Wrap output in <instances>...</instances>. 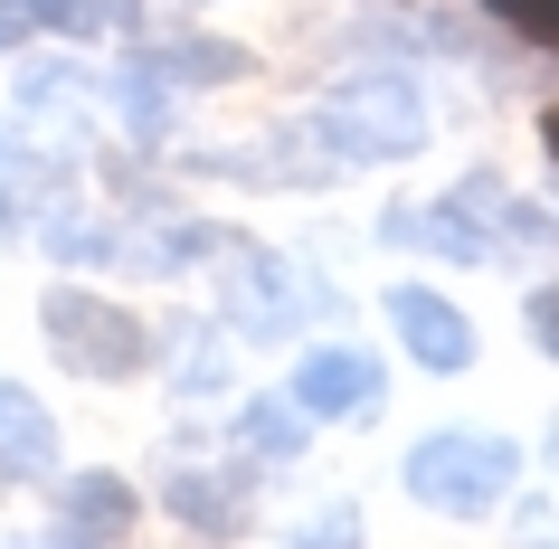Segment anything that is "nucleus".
<instances>
[{"mask_svg":"<svg viewBox=\"0 0 559 549\" xmlns=\"http://www.w3.org/2000/svg\"><path fill=\"white\" fill-rule=\"evenodd\" d=\"M522 484V455H512V435H474V427H445V435H417L408 445V492L427 512H493L502 492Z\"/></svg>","mask_w":559,"mask_h":549,"instance_id":"nucleus-1","label":"nucleus"},{"mask_svg":"<svg viewBox=\"0 0 559 549\" xmlns=\"http://www.w3.org/2000/svg\"><path fill=\"white\" fill-rule=\"evenodd\" d=\"M313 133L342 162H408L427 143V95H417V76L380 67V76H352V86L332 95L323 115H313Z\"/></svg>","mask_w":559,"mask_h":549,"instance_id":"nucleus-2","label":"nucleus"},{"mask_svg":"<svg viewBox=\"0 0 559 549\" xmlns=\"http://www.w3.org/2000/svg\"><path fill=\"white\" fill-rule=\"evenodd\" d=\"M38 332H48V350H58L76 379H133L152 360V332L123 303H105V294H76L58 285L48 303H38Z\"/></svg>","mask_w":559,"mask_h":549,"instance_id":"nucleus-3","label":"nucleus"},{"mask_svg":"<svg viewBox=\"0 0 559 549\" xmlns=\"http://www.w3.org/2000/svg\"><path fill=\"white\" fill-rule=\"evenodd\" d=\"M218 303H228L237 332H257V342H275V332H295V265L265 256V247H228V285H218Z\"/></svg>","mask_w":559,"mask_h":549,"instance_id":"nucleus-4","label":"nucleus"},{"mask_svg":"<svg viewBox=\"0 0 559 549\" xmlns=\"http://www.w3.org/2000/svg\"><path fill=\"white\" fill-rule=\"evenodd\" d=\"M389 322H399L408 360H427V370H474V322L455 313L445 294H427V285H399V294H389Z\"/></svg>","mask_w":559,"mask_h":549,"instance_id":"nucleus-5","label":"nucleus"},{"mask_svg":"<svg viewBox=\"0 0 559 549\" xmlns=\"http://www.w3.org/2000/svg\"><path fill=\"white\" fill-rule=\"evenodd\" d=\"M295 407L304 417H370V407H380V360H360V350H313L295 370Z\"/></svg>","mask_w":559,"mask_h":549,"instance_id":"nucleus-6","label":"nucleus"},{"mask_svg":"<svg viewBox=\"0 0 559 549\" xmlns=\"http://www.w3.org/2000/svg\"><path fill=\"white\" fill-rule=\"evenodd\" d=\"M445 208H455V218H465V228L484 237V247H512V237H550V218H540V208H522L493 171L455 180V190H445Z\"/></svg>","mask_w":559,"mask_h":549,"instance_id":"nucleus-7","label":"nucleus"},{"mask_svg":"<svg viewBox=\"0 0 559 549\" xmlns=\"http://www.w3.org/2000/svg\"><path fill=\"white\" fill-rule=\"evenodd\" d=\"M58 521L76 540H123V530H133V484H123V474H76V484L58 492Z\"/></svg>","mask_w":559,"mask_h":549,"instance_id":"nucleus-8","label":"nucleus"},{"mask_svg":"<svg viewBox=\"0 0 559 549\" xmlns=\"http://www.w3.org/2000/svg\"><path fill=\"white\" fill-rule=\"evenodd\" d=\"M162 502H171L190 530H218V540H228V530H247V484H237V474H200V464H190V474H171V484H162Z\"/></svg>","mask_w":559,"mask_h":549,"instance_id":"nucleus-9","label":"nucleus"},{"mask_svg":"<svg viewBox=\"0 0 559 549\" xmlns=\"http://www.w3.org/2000/svg\"><path fill=\"white\" fill-rule=\"evenodd\" d=\"M48 455H58V427H48V407H38L20 379H0V474H38Z\"/></svg>","mask_w":559,"mask_h":549,"instance_id":"nucleus-10","label":"nucleus"},{"mask_svg":"<svg viewBox=\"0 0 559 549\" xmlns=\"http://www.w3.org/2000/svg\"><path fill=\"white\" fill-rule=\"evenodd\" d=\"M105 95H115V115H123V133H133V143H162V133H171V76H162L152 58H133Z\"/></svg>","mask_w":559,"mask_h":549,"instance_id":"nucleus-11","label":"nucleus"},{"mask_svg":"<svg viewBox=\"0 0 559 549\" xmlns=\"http://www.w3.org/2000/svg\"><path fill=\"white\" fill-rule=\"evenodd\" d=\"M389 237H399V247H437L445 265H484V256H493V247H484L455 208H399V218H389Z\"/></svg>","mask_w":559,"mask_h":549,"instance_id":"nucleus-12","label":"nucleus"},{"mask_svg":"<svg viewBox=\"0 0 559 549\" xmlns=\"http://www.w3.org/2000/svg\"><path fill=\"white\" fill-rule=\"evenodd\" d=\"M237 445H247V455H304V407H295V389H285V398H247L237 407Z\"/></svg>","mask_w":559,"mask_h":549,"instance_id":"nucleus-13","label":"nucleus"},{"mask_svg":"<svg viewBox=\"0 0 559 549\" xmlns=\"http://www.w3.org/2000/svg\"><path fill=\"white\" fill-rule=\"evenodd\" d=\"M152 67H162L171 86H180V76H190V86H228V76H247V58H237V48H218V38H171Z\"/></svg>","mask_w":559,"mask_h":549,"instance_id":"nucleus-14","label":"nucleus"},{"mask_svg":"<svg viewBox=\"0 0 559 549\" xmlns=\"http://www.w3.org/2000/svg\"><path fill=\"white\" fill-rule=\"evenodd\" d=\"M133 10L123 0H38V29H67V38H86V29H123Z\"/></svg>","mask_w":559,"mask_h":549,"instance_id":"nucleus-15","label":"nucleus"},{"mask_svg":"<svg viewBox=\"0 0 559 549\" xmlns=\"http://www.w3.org/2000/svg\"><path fill=\"white\" fill-rule=\"evenodd\" d=\"M58 95H86V76H76L67 58H48V67H29V76H20V105H38V115H48Z\"/></svg>","mask_w":559,"mask_h":549,"instance_id":"nucleus-16","label":"nucleus"},{"mask_svg":"<svg viewBox=\"0 0 559 549\" xmlns=\"http://www.w3.org/2000/svg\"><path fill=\"white\" fill-rule=\"evenodd\" d=\"M502 20H512V29L522 38H540V48H559V0H493Z\"/></svg>","mask_w":559,"mask_h":549,"instance_id":"nucleus-17","label":"nucleus"},{"mask_svg":"<svg viewBox=\"0 0 559 549\" xmlns=\"http://www.w3.org/2000/svg\"><path fill=\"white\" fill-rule=\"evenodd\" d=\"M531 342H540V350H550V360H559V285H540V294H531Z\"/></svg>","mask_w":559,"mask_h":549,"instance_id":"nucleus-18","label":"nucleus"},{"mask_svg":"<svg viewBox=\"0 0 559 549\" xmlns=\"http://www.w3.org/2000/svg\"><path fill=\"white\" fill-rule=\"evenodd\" d=\"M295 549H360V521H352V512H323V521H313V530H304Z\"/></svg>","mask_w":559,"mask_h":549,"instance_id":"nucleus-19","label":"nucleus"},{"mask_svg":"<svg viewBox=\"0 0 559 549\" xmlns=\"http://www.w3.org/2000/svg\"><path fill=\"white\" fill-rule=\"evenodd\" d=\"M38 29V0H0V48H20Z\"/></svg>","mask_w":559,"mask_h":549,"instance_id":"nucleus-20","label":"nucleus"},{"mask_svg":"<svg viewBox=\"0 0 559 549\" xmlns=\"http://www.w3.org/2000/svg\"><path fill=\"white\" fill-rule=\"evenodd\" d=\"M540 133H550V152H559V115H550V123H540Z\"/></svg>","mask_w":559,"mask_h":549,"instance_id":"nucleus-21","label":"nucleus"},{"mask_svg":"<svg viewBox=\"0 0 559 549\" xmlns=\"http://www.w3.org/2000/svg\"><path fill=\"white\" fill-rule=\"evenodd\" d=\"M20 549H48V540H20ZM67 549H76V540H67Z\"/></svg>","mask_w":559,"mask_h":549,"instance_id":"nucleus-22","label":"nucleus"}]
</instances>
